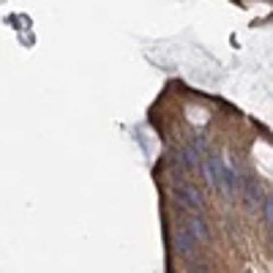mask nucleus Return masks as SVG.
<instances>
[{
  "label": "nucleus",
  "instance_id": "2",
  "mask_svg": "<svg viewBox=\"0 0 273 273\" xmlns=\"http://www.w3.org/2000/svg\"><path fill=\"white\" fill-rule=\"evenodd\" d=\"M175 197H178V202L183 205V208H189V210H202V194H199L197 189H191V186H178L175 189Z\"/></svg>",
  "mask_w": 273,
  "mask_h": 273
},
{
  "label": "nucleus",
  "instance_id": "5",
  "mask_svg": "<svg viewBox=\"0 0 273 273\" xmlns=\"http://www.w3.org/2000/svg\"><path fill=\"white\" fill-rule=\"evenodd\" d=\"M262 210H265V219H268V224H270V199H265V208Z\"/></svg>",
  "mask_w": 273,
  "mask_h": 273
},
{
  "label": "nucleus",
  "instance_id": "3",
  "mask_svg": "<svg viewBox=\"0 0 273 273\" xmlns=\"http://www.w3.org/2000/svg\"><path fill=\"white\" fill-rule=\"evenodd\" d=\"M186 232H189L197 243H202V241H208V238H210L208 224H205V219H199V216H191V222H189V227H186Z\"/></svg>",
  "mask_w": 273,
  "mask_h": 273
},
{
  "label": "nucleus",
  "instance_id": "1",
  "mask_svg": "<svg viewBox=\"0 0 273 273\" xmlns=\"http://www.w3.org/2000/svg\"><path fill=\"white\" fill-rule=\"evenodd\" d=\"M205 175H208L210 186L222 189L224 194H235V189H238V175L232 172V167L224 161V158L210 156L208 161H205Z\"/></svg>",
  "mask_w": 273,
  "mask_h": 273
},
{
  "label": "nucleus",
  "instance_id": "4",
  "mask_svg": "<svg viewBox=\"0 0 273 273\" xmlns=\"http://www.w3.org/2000/svg\"><path fill=\"white\" fill-rule=\"evenodd\" d=\"M178 251H181L186 259H194V257H197V241H194V238H191L186 230L178 232Z\"/></svg>",
  "mask_w": 273,
  "mask_h": 273
}]
</instances>
